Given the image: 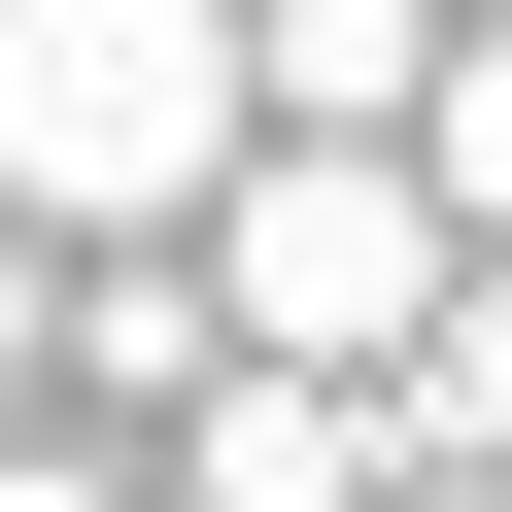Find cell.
<instances>
[{
    "label": "cell",
    "instance_id": "3957f363",
    "mask_svg": "<svg viewBox=\"0 0 512 512\" xmlns=\"http://www.w3.org/2000/svg\"><path fill=\"white\" fill-rule=\"evenodd\" d=\"M410 103H444V0H239V137L410 171Z\"/></svg>",
    "mask_w": 512,
    "mask_h": 512
},
{
    "label": "cell",
    "instance_id": "8992f818",
    "mask_svg": "<svg viewBox=\"0 0 512 512\" xmlns=\"http://www.w3.org/2000/svg\"><path fill=\"white\" fill-rule=\"evenodd\" d=\"M410 205L478 239V274H512V35H444V103H410Z\"/></svg>",
    "mask_w": 512,
    "mask_h": 512
},
{
    "label": "cell",
    "instance_id": "277c9868",
    "mask_svg": "<svg viewBox=\"0 0 512 512\" xmlns=\"http://www.w3.org/2000/svg\"><path fill=\"white\" fill-rule=\"evenodd\" d=\"M205 512H410V410H342V376H205Z\"/></svg>",
    "mask_w": 512,
    "mask_h": 512
},
{
    "label": "cell",
    "instance_id": "30bf717a",
    "mask_svg": "<svg viewBox=\"0 0 512 512\" xmlns=\"http://www.w3.org/2000/svg\"><path fill=\"white\" fill-rule=\"evenodd\" d=\"M444 35H512V0H444Z\"/></svg>",
    "mask_w": 512,
    "mask_h": 512
},
{
    "label": "cell",
    "instance_id": "52a82bcc",
    "mask_svg": "<svg viewBox=\"0 0 512 512\" xmlns=\"http://www.w3.org/2000/svg\"><path fill=\"white\" fill-rule=\"evenodd\" d=\"M69 342H103V376H137V410H205V376H239V308H205V274H171V239H137V274H103V308H69Z\"/></svg>",
    "mask_w": 512,
    "mask_h": 512
},
{
    "label": "cell",
    "instance_id": "7a4b0ae2",
    "mask_svg": "<svg viewBox=\"0 0 512 512\" xmlns=\"http://www.w3.org/2000/svg\"><path fill=\"white\" fill-rule=\"evenodd\" d=\"M444 274H478V239H444L410 171H342V137H239V205H205V308H239V376H342V410H410Z\"/></svg>",
    "mask_w": 512,
    "mask_h": 512
},
{
    "label": "cell",
    "instance_id": "9c48e42d",
    "mask_svg": "<svg viewBox=\"0 0 512 512\" xmlns=\"http://www.w3.org/2000/svg\"><path fill=\"white\" fill-rule=\"evenodd\" d=\"M0 512H103V478H69V444H0Z\"/></svg>",
    "mask_w": 512,
    "mask_h": 512
},
{
    "label": "cell",
    "instance_id": "ba28073f",
    "mask_svg": "<svg viewBox=\"0 0 512 512\" xmlns=\"http://www.w3.org/2000/svg\"><path fill=\"white\" fill-rule=\"evenodd\" d=\"M35 342H69V274H35V239H0V410H35Z\"/></svg>",
    "mask_w": 512,
    "mask_h": 512
},
{
    "label": "cell",
    "instance_id": "5b68a950",
    "mask_svg": "<svg viewBox=\"0 0 512 512\" xmlns=\"http://www.w3.org/2000/svg\"><path fill=\"white\" fill-rule=\"evenodd\" d=\"M410 478L512 512V274H444V342H410Z\"/></svg>",
    "mask_w": 512,
    "mask_h": 512
},
{
    "label": "cell",
    "instance_id": "6da1fadb",
    "mask_svg": "<svg viewBox=\"0 0 512 512\" xmlns=\"http://www.w3.org/2000/svg\"><path fill=\"white\" fill-rule=\"evenodd\" d=\"M239 205V0H0V239H205Z\"/></svg>",
    "mask_w": 512,
    "mask_h": 512
},
{
    "label": "cell",
    "instance_id": "8fae6325",
    "mask_svg": "<svg viewBox=\"0 0 512 512\" xmlns=\"http://www.w3.org/2000/svg\"><path fill=\"white\" fill-rule=\"evenodd\" d=\"M410 512H444V478H410Z\"/></svg>",
    "mask_w": 512,
    "mask_h": 512
}]
</instances>
